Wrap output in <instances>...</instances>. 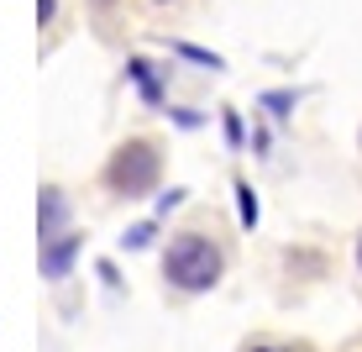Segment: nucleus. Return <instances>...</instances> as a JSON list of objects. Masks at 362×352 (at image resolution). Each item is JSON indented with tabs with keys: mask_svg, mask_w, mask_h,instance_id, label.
I'll return each instance as SVG.
<instances>
[{
	"mask_svg": "<svg viewBox=\"0 0 362 352\" xmlns=\"http://www.w3.org/2000/svg\"><path fill=\"white\" fill-rule=\"evenodd\" d=\"M221 268H226V253H221V242L216 237H205V232H179L168 242V253H163V279L173 289H184V295H205V289H216L221 279Z\"/></svg>",
	"mask_w": 362,
	"mask_h": 352,
	"instance_id": "f257e3e1",
	"label": "nucleus"
},
{
	"mask_svg": "<svg viewBox=\"0 0 362 352\" xmlns=\"http://www.w3.org/2000/svg\"><path fill=\"white\" fill-rule=\"evenodd\" d=\"M158 174H163V147L153 137H127L105 163V190L121 200H136L158 184Z\"/></svg>",
	"mask_w": 362,
	"mask_h": 352,
	"instance_id": "f03ea898",
	"label": "nucleus"
},
{
	"mask_svg": "<svg viewBox=\"0 0 362 352\" xmlns=\"http://www.w3.org/2000/svg\"><path fill=\"white\" fill-rule=\"evenodd\" d=\"M74 253H79V232H64L53 242H42V279H64Z\"/></svg>",
	"mask_w": 362,
	"mask_h": 352,
	"instance_id": "7ed1b4c3",
	"label": "nucleus"
},
{
	"mask_svg": "<svg viewBox=\"0 0 362 352\" xmlns=\"http://www.w3.org/2000/svg\"><path fill=\"white\" fill-rule=\"evenodd\" d=\"M64 216H69L64 190H58V184H47V190H42V210H37V221H42V242L64 237Z\"/></svg>",
	"mask_w": 362,
	"mask_h": 352,
	"instance_id": "20e7f679",
	"label": "nucleus"
},
{
	"mask_svg": "<svg viewBox=\"0 0 362 352\" xmlns=\"http://www.w3.org/2000/svg\"><path fill=\"white\" fill-rule=\"evenodd\" d=\"M132 74H136V84H142V95L147 100H163V84H158V74L142 64V58H132Z\"/></svg>",
	"mask_w": 362,
	"mask_h": 352,
	"instance_id": "39448f33",
	"label": "nucleus"
},
{
	"mask_svg": "<svg viewBox=\"0 0 362 352\" xmlns=\"http://www.w3.org/2000/svg\"><path fill=\"white\" fill-rule=\"evenodd\" d=\"M153 232H158V226H153V221H142V226H132V232H127V247H147V242H153Z\"/></svg>",
	"mask_w": 362,
	"mask_h": 352,
	"instance_id": "423d86ee",
	"label": "nucleus"
},
{
	"mask_svg": "<svg viewBox=\"0 0 362 352\" xmlns=\"http://www.w3.org/2000/svg\"><path fill=\"white\" fill-rule=\"evenodd\" d=\"M236 195H242V221L252 226V221H257V200H252V190H247V184H236Z\"/></svg>",
	"mask_w": 362,
	"mask_h": 352,
	"instance_id": "0eeeda50",
	"label": "nucleus"
},
{
	"mask_svg": "<svg viewBox=\"0 0 362 352\" xmlns=\"http://www.w3.org/2000/svg\"><path fill=\"white\" fill-rule=\"evenodd\" d=\"M53 11H58V0H37V21H42V27L53 21Z\"/></svg>",
	"mask_w": 362,
	"mask_h": 352,
	"instance_id": "6e6552de",
	"label": "nucleus"
},
{
	"mask_svg": "<svg viewBox=\"0 0 362 352\" xmlns=\"http://www.w3.org/2000/svg\"><path fill=\"white\" fill-rule=\"evenodd\" d=\"M247 352H294V347H273V342H257V347H247Z\"/></svg>",
	"mask_w": 362,
	"mask_h": 352,
	"instance_id": "1a4fd4ad",
	"label": "nucleus"
},
{
	"mask_svg": "<svg viewBox=\"0 0 362 352\" xmlns=\"http://www.w3.org/2000/svg\"><path fill=\"white\" fill-rule=\"evenodd\" d=\"M357 258H362V242H357Z\"/></svg>",
	"mask_w": 362,
	"mask_h": 352,
	"instance_id": "9d476101",
	"label": "nucleus"
}]
</instances>
